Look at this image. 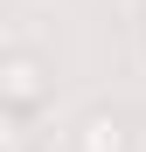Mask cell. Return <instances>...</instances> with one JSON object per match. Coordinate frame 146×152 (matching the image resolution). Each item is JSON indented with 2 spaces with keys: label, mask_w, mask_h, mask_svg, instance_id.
I'll return each mask as SVG.
<instances>
[{
  "label": "cell",
  "mask_w": 146,
  "mask_h": 152,
  "mask_svg": "<svg viewBox=\"0 0 146 152\" xmlns=\"http://www.w3.org/2000/svg\"><path fill=\"white\" fill-rule=\"evenodd\" d=\"M42 97H49V62L42 56H7V62H0V104L35 111Z\"/></svg>",
  "instance_id": "cell-1"
},
{
  "label": "cell",
  "mask_w": 146,
  "mask_h": 152,
  "mask_svg": "<svg viewBox=\"0 0 146 152\" xmlns=\"http://www.w3.org/2000/svg\"><path fill=\"white\" fill-rule=\"evenodd\" d=\"M70 152H132V132L118 111H84L70 132Z\"/></svg>",
  "instance_id": "cell-2"
}]
</instances>
